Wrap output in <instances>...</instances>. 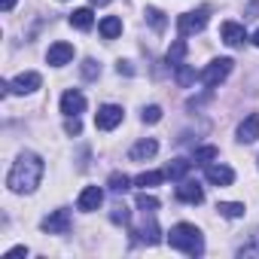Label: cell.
<instances>
[{
	"instance_id": "cell-1",
	"label": "cell",
	"mask_w": 259,
	"mask_h": 259,
	"mask_svg": "<svg viewBox=\"0 0 259 259\" xmlns=\"http://www.w3.org/2000/svg\"><path fill=\"white\" fill-rule=\"evenodd\" d=\"M40 177H43V159L37 153H22L16 162H13V171L7 177V186L13 192H34L40 186Z\"/></svg>"
},
{
	"instance_id": "cell-2",
	"label": "cell",
	"mask_w": 259,
	"mask_h": 259,
	"mask_svg": "<svg viewBox=\"0 0 259 259\" xmlns=\"http://www.w3.org/2000/svg\"><path fill=\"white\" fill-rule=\"evenodd\" d=\"M168 241H171L174 250H183L186 256H201V253H204V238H201V232H198L195 226H189V223H177V226L168 232Z\"/></svg>"
},
{
	"instance_id": "cell-3",
	"label": "cell",
	"mask_w": 259,
	"mask_h": 259,
	"mask_svg": "<svg viewBox=\"0 0 259 259\" xmlns=\"http://www.w3.org/2000/svg\"><path fill=\"white\" fill-rule=\"evenodd\" d=\"M207 16H210V10H207V7H198V10H189V13H183V16L177 19V31H180V37H189V34H198V31H204V25H207Z\"/></svg>"
},
{
	"instance_id": "cell-4",
	"label": "cell",
	"mask_w": 259,
	"mask_h": 259,
	"mask_svg": "<svg viewBox=\"0 0 259 259\" xmlns=\"http://www.w3.org/2000/svg\"><path fill=\"white\" fill-rule=\"evenodd\" d=\"M229 73H232V58H217V61H210V64L204 67L201 82H204L207 89H217V85H220Z\"/></svg>"
},
{
	"instance_id": "cell-5",
	"label": "cell",
	"mask_w": 259,
	"mask_h": 259,
	"mask_svg": "<svg viewBox=\"0 0 259 259\" xmlns=\"http://www.w3.org/2000/svg\"><path fill=\"white\" fill-rule=\"evenodd\" d=\"M70 226H73V220H70V210H52L46 220H43V232H49V235H67L70 232Z\"/></svg>"
},
{
	"instance_id": "cell-6",
	"label": "cell",
	"mask_w": 259,
	"mask_h": 259,
	"mask_svg": "<svg viewBox=\"0 0 259 259\" xmlns=\"http://www.w3.org/2000/svg\"><path fill=\"white\" fill-rule=\"evenodd\" d=\"M122 107H116V104H104L101 110H98V116H95V125L101 128V132H113V128L122 122Z\"/></svg>"
},
{
	"instance_id": "cell-7",
	"label": "cell",
	"mask_w": 259,
	"mask_h": 259,
	"mask_svg": "<svg viewBox=\"0 0 259 259\" xmlns=\"http://www.w3.org/2000/svg\"><path fill=\"white\" fill-rule=\"evenodd\" d=\"M220 37H223V43L232 46V49H241V46L247 43V31H244V25H238V22H223Z\"/></svg>"
},
{
	"instance_id": "cell-8",
	"label": "cell",
	"mask_w": 259,
	"mask_h": 259,
	"mask_svg": "<svg viewBox=\"0 0 259 259\" xmlns=\"http://www.w3.org/2000/svg\"><path fill=\"white\" fill-rule=\"evenodd\" d=\"M46 61H49L52 67H64V64H70V61H73V46H70V43H64V40L52 43V46H49V52H46Z\"/></svg>"
},
{
	"instance_id": "cell-9",
	"label": "cell",
	"mask_w": 259,
	"mask_h": 259,
	"mask_svg": "<svg viewBox=\"0 0 259 259\" xmlns=\"http://www.w3.org/2000/svg\"><path fill=\"white\" fill-rule=\"evenodd\" d=\"M40 73L37 70H28V73H19L13 82H10V92H16V95H31V92H37L40 89Z\"/></svg>"
},
{
	"instance_id": "cell-10",
	"label": "cell",
	"mask_w": 259,
	"mask_h": 259,
	"mask_svg": "<svg viewBox=\"0 0 259 259\" xmlns=\"http://www.w3.org/2000/svg\"><path fill=\"white\" fill-rule=\"evenodd\" d=\"M101 201H104V189H101V186H85V189L79 192V198H76V207L85 210V213H92V210L101 207Z\"/></svg>"
},
{
	"instance_id": "cell-11",
	"label": "cell",
	"mask_w": 259,
	"mask_h": 259,
	"mask_svg": "<svg viewBox=\"0 0 259 259\" xmlns=\"http://www.w3.org/2000/svg\"><path fill=\"white\" fill-rule=\"evenodd\" d=\"M82 110H85V98H82V92L67 89V92L61 95V113H64V116H79Z\"/></svg>"
},
{
	"instance_id": "cell-12",
	"label": "cell",
	"mask_w": 259,
	"mask_h": 259,
	"mask_svg": "<svg viewBox=\"0 0 259 259\" xmlns=\"http://www.w3.org/2000/svg\"><path fill=\"white\" fill-rule=\"evenodd\" d=\"M204 177H207L213 186H232L235 171H232L229 165H207V168H204Z\"/></svg>"
},
{
	"instance_id": "cell-13",
	"label": "cell",
	"mask_w": 259,
	"mask_h": 259,
	"mask_svg": "<svg viewBox=\"0 0 259 259\" xmlns=\"http://www.w3.org/2000/svg\"><path fill=\"white\" fill-rule=\"evenodd\" d=\"M259 138V113H250L241 125H238V141L241 144H253Z\"/></svg>"
},
{
	"instance_id": "cell-14",
	"label": "cell",
	"mask_w": 259,
	"mask_h": 259,
	"mask_svg": "<svg viewBox=\"0 0 259 259\" xmlns=\"http://www.w3.org/2000/svg\"><path fill=\"white\" fill-rule=\"evenodd\" d=\"M159 153V144L153 141V138H144V141H138L135 147H132V153H128V156H132V162H147V159H153Z\"/></svg>"
},
{
	"instance_id": "cell-15",
	"label": "cell",
	"mask_w": 259,
	"mask_h": 259,
	"mask_svg": "<svg viewBox=\"0 0 259 259\" xmlns=\"http://www.w3.org/2000/svg\"><path fill=\"white\" fill-rule=\"evenodd\" d=\"M135 235H138V241H144V244H150V247L162 241V232H159V223H156V217H153V213L147 217V223H144Z\"/></svg>"
},
{
	"instance_id": "cell-16",
	"label": "cell",
	"mask_w": 259,
	"mask_h": 259,
	"mask_svg": "<svg viewBox=\"0 0 259 259\" xmlns=\"http://www.w3.org/2000/svg\"><path fill=\"white\" fill-rule=\"evenodd\" d=\"M177 198H180V201H186V204H201V201H204V192H201V186H198V183L186 180V183H180V186H177Z\"/></svg>"
},
{
	"instance_id": "cell-17",
	"label": "cell",
	"mask_w": 259,
	"mask_h": 259,
	"mask_svg": "<svg viewBox=\"0 0 259 259\" xmlns=\"http://www.w3.org/2000/svg\"><path fill=\"white\" fill-rule=\"evenodd\" d=\"M119 34H122V19L107 16V19L101 22V37H104V40H116Z\"/></svg>"
},
{
	"instance_id": "cell-18",
	"label": "cell",
	"mask_w": 259,
	"mask_h": 259,
	"mask_svg": "<svg viewBox=\"0 0 259 259\" xmlns=\"http://www.w3.org/2000/svg\"><path fill=\"white\" fill-rule=\"evenodd\" d=\"M189 171H192V162H186V159H174V162L165 168V177H171V180H183Z\"/></svg>"
},
{
	"instance_id": "cell-19",
	"label": "cell",
	"mask_w": 259,
	"mask_h": 259,
	"mask_svg": "<svg viewBox=\"0 0 259 259\" xmlns=\"http://www.w3.org/2000/svg\"><path fill=\"white\" fill-rule=\"evenodd\" d=\"M144 16H147V22L153 25V31H156V34H162V31L168 28V19H165V13H162V10H156V7H147V13H144Z\"/></svg>"
},
{
	"instance_id": "cell-20",
	"label": "cell",
	"mask_w": 259,
	"mask_h": 259,
	"mask_svg": "<svg viewBox=\"0 0 259 259\" xmlns=\"http://www.w3.org/2000/svg\"><path fill=\"white\" fill-rule=\"evenodd\" d=\"M165 180V171H144L138 180H135V186H141V189H153V186H159Z\"/></svg>"
},
{
	"instance_id": "cell-21",
	"label": "cell",
	"mask_w": 259,
	"mask_h": 259,
	"mask_svg": "<svg viewBox=\"0 0 259 259\" xmlns=\"http://www.w3.org/2000/svg\"><path fill=\"white\" fill-rule=\"evenodd\" d=\"M174 70H177V85H180V89H189V85L195 82V76H198L195 67H189V64H177Z\"/></svg>"
},
{
	"instance_id": "cell-22",
	"label": "cell",
	"mask_w": 259,
	"mask_h": 259,
	"mask_svg": "<svg viewBox=\"0 0 259 259\" xmlns=\"http://www.w3.org/2000/svg\"><path fill=\"white\" fill-rule=\"evenodd\" d=\"M217 210H220V217H226V220H238V217H244V204H238V201H220Z\"/></svg>"
},
{
	"instance_id": "cell-23",
	"label": "cell",
	"mask_w": 259,
	"mask_h": 259,
	"mask_svg": "<svg viewBox=\"0 0 259 259\" xmlns=\"http://www.w3.org/2000/svg\"><path fill=\"white\" fill-rule=\"evenodd\" d=\"M128 183H132V180H128L125 174H110V180H107V186H110V192L113 195H122V192H128V189H132V186H128Z\"/></svg>"
},
{
	"instance_id": "cell-24",
	"label": "cell",
	"mask_w": 259,
	"mask_h": 259,
	"mask_svg": "<svg viewBox=\"0 0 259 259\" xmlns=\"http://www.w3.org/2000/svg\"><path fill=\"white\" fill-rule=\"evenodd\" d=\"M92 10H76V13H70V25L73 28H79V31H89L92 28Z\"/></svg>"
},
{
	"instance_id": "cell-25",
	"label": "cell",
	"mask_w": 259,
	"mask_h": 259,
	"mask_svg": "<svg viewBox=\"0 0 259 259\" xmlns=\"http://www.w3.org/2000/svg\"><path fill=\"white\" fill-rule=\"evenodd\" d=\"M183 55H186V40H174L171 49H168V64H171V67L183 64Z\"/></svg>"
},
{
	"instance_id": "cell-26",
	"label": "cell",
	"mask_w": 259,
	"mask_h": 259,
	"mask_svg": "<svg viewBox=\"0 0 259 259\" xmlns=\"http://www.w3.org/2000/svg\"><path fill=\"white\" fill-rule=\"evenodd\" d=\"M79 73H82L85 79H98V76H101V64H98L95 58H85L82 67H79Z\"/></svg>"
},
{
	"instance_id": "cell-27",
	"label": "cell",
	"mask_w": 259,
	"mask_h": 259,
	"mask_svg": "<svg viewBox=\"0 0 259 259\" xmlns=\"http://www.w3.org/2000/svg\"><path fill=\"white\" fill-rule=\"evenodd\" d=\"M156 207H159V201H156L153 195H147V192H141V195H138V210H144V213H153Z\"/></svg>"
},
{
	"instance_id": "cell-28",
	"label": "cell",
	"mask_w": 259,
	"mask_h": 259,
	"mask_svg": "<svg viewBox=\"0 0 259 259\" xmlns=\"http://www.w3.org/2000/svg\"><path fill=\"white\" fill-rule=\"evenodd\" d=\"M217 156H220L217 147H201V150H195V162H207V159H217Z\"/></svg>"
},
{
	"instance_id": "cell-29",
	"label": "cell",
	"mask_w": 259,
	"mask_h": 259,
	"mask_svg": "<svg viewBox=\"0 0 259 259\" xmlns=\"http://www.w3.org/2000/svg\"><path fill=\"white\" fill-rule=\"evenodd\" d=\"M110 220L125 226V223H128V207H125V204H113V213H110Z\"/></svg>"
},
{
	"instance_id": "cell-30",
	"label": "cell",
	"mask_w": 259,
	"mask_h": 259,
	"mask_svg": "<svg viewBox=\"0 0 259 259\" xmlns=\"http://www.w3.org/2000/svg\"><path fill=\"white\" fill-rule=\"evenodd\" d=\"M159 119H162V107H156V104H153V107H147V110H144V122H150V125H153V122H159Z\"/></svg>"
},
{
	"instance_id": "cell-31",
	"label": "cell",
	"mask_w": 259,
	"mask_h": 259,
	"mask_svg": "<svg viewBox=\"0 0 259 259\" xmlns=\"http://www.w3.org/2000/svg\"><path fill=\"white\" fill-rule=\"evenodd\" d=\"M64 132H67V135H79V132H82V125H79V119H76V116H67Z\"/></svg>"
},
{
	"instance_id": "cell-32",
	"label": "cell",
	"mask_w": 259,
	"mask_h": 259,
	"mask_svg": "<svg viewBox=\"0 0 259 259\" xmlns=\"http://www.w3.org/2000/svg\"><path fill=\"white\" fill-rule=\"evenodd\" d=\"M116 70H119V73H125V76H132V73H135L128 61H119V67H116Z\"/></svg>"
},
{
	"instance_id": "cell-33",
	"label": "cell",
	"mask_w": 259,
	"mask_h": 259,
	"mask_svg": "<svg viewBox=\"0 0 259 259\" xmlns=\"http://www.w3.org/2000/svg\"><path fill=\"white\" fill-rule=\"evenodd\" d=\"M7 256H28V247H13L7 250Z\"/></svg>"
},
{
	"instance_id": "cell-34",
	"label": "cell",
	"mask_w": 259,
	"mask_h": 259,
	"mask_svg": "<svg viewBox=\"0 0 259 259\" xmlns=\"http://www.w3.org/2000/svg\"><path fill=\"white\" fill-rule=\"evenodd\" d=\"M16 7V0H0V10H4V13H10Z\"/></svg>"
},
{
	"instance_id": "cell-35",
	"label": "cell",
	"mask_w": 259,
	"mask_h": 259,
	"mask_svg": "<svg viewBox=\"0 0 259 259\" xmlns=\"http://www.w3.org/2000/svg\"><path fill=\"white\" fill-rule=\"evenodd\" d=\"M92 4H95V7H107V4H110V0H92Z\"/></svg>"
},
{
	"instance_id": "cell-36",
	"label": "cell",
	"mask_w": 259,
	"mask_h": 259,
	"mask_svg": "<svg viewBox=\"0 0 259 259\" xmlns=\"http://www.w3.org/2000/svg\"><path fill=\"white\" fill-rule=\"evenodd\" d=\"M253 43H256V46H259V31H256V34H253Z\"/></svg>"
}]
</instances>
